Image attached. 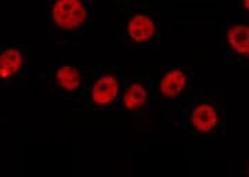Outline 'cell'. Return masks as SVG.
Listing matches in <instances>:
<instances>
[{
    "label": "cell",
    "mask_w": 249,
    "mask_h": 177,
    "mask_svg": "<svg viewBox=\"0 0 249 177\" xmlns=\"http://www.w3.org/2000/svg\"><path fill=\"white\" fill-rule=\"evenodd\" d=\"M166 31L168 10L158 0H134L116 9L112 36L124 47L158 50Z\"/></svg>",
    "instance_id": "obj_1"
},
{
    "label": "cell",
    "mask_w": 249,
    "mask_h": 177,
    "mask_svg": "<svg viewBox=\"0 0 249 177\" xmlns=\"http://www.w3.org/2000/svg\"><path fill=\"white\" fill-rule=\"evenodd\" d=\"M94 16L96 0H43L40 10L46 39L62 53L83 43Z\"/></svg>",
    "instance_id": "obj_2"
},
{
    "label": "cell",
    "mask_w": 249,
    "mask_h": 177,
    "mask_svg": "<svg viewBox=\"0 0 249 177\" xmlns=\"http://www.w3.org/2000/svg\"><path fill=\"white\" fill-rule=\"evenodd\" d=\"M166 111L169 124L178 132L191 136L219 134L230 127L229 108L205 85Z\"/></svg>",
    "instance_id": "obj_3"
},
{
    "label": "cell",
    "mask_w": 249,
    "mask_h": 177,
    "mask_svg": "<svg viewBox=\"0 0 249 177\" xmlns=\"http://www.w3.org/2000/svg\"><path fill=\"white\" fill-rule=\"evenodd\" d=\"M88 79V68L72 58L40 65L36 73L35 85L45 88L58 98L62 111L80 112V104Z\"/></svg>",
    "instance_id": "obj_4"
},
{
    "label": "cell",
    "mask_w": 249,
    "mask_h": 177,
    "mask_svg": "<svg viewBox=\"0 0 249 177\" xmlns=\"http://www.w3.org/2000/svg\"><path fill=\"white\" fill-rule=\"evenodd\" d=\"M126 76L124 70L119 67H89L80 112H106L115 109Z\"/></svg>",
    "instance_id": "obj_5"
},
{
    "label": "cell",
    "mask_w": 249,
    "mask_h": 177,
    "mask_svg": "<svg viewBox=\"0 0 249 177\" xmlns=\"http://www.w3.org/2000/svg\"><path fill=\"white\" fill-rule=\"evenodd\" d=\"M39 52L25 43L0 44V90H18L35 83Z\"/></svg>",
    "instance_id": "obj_6"
},
{
    "label": "cell",
    "mask_w": 249,
    "mask_h": 177,
    "mask_svg": "<svg viewBox=\"0 0 249 177\" xmlns=\"http://www.w3.org/2000/svg\"><path fill=\"white\" fill-rule=\"evenodd\" d=\"M249 60L248 19H235L224 22L213 43V61L229 68L247 67Z\"/></svg>",
    "instance_id": "obj_7"
},
{
    "label": "cell",
    "mask_w": 249,
    "mask_h": 177,
    "mask_svg": "<svg viewBox=\"0 0 249 177\" xmlns=\"http://www.w3.org/2000/svg\"><path fill=\"white\" fill-rule=\"evenodd\" d=\"M204 86V80L191 67L186 65H165L155 76V91L158 106H178L190 94Z\"/></svg>",
    "instance_id": "obj_8"
},
{
    "label": "cell",
    "mask_w": 249,
    "mask_h": 177,
    "mask_svg": "<svg viewBox=\"0 0 249 177\" xmlns=\"http://www.w3.org/2000/svg\"><path fill=\"white\" fill-rule=\"evenodd\" d=\"M155 106H158L155 75L150 71L127 75L116 103V111H122L137 118L151 112Z\"/></svg>",
    "instance_id": "obj_9"
},
{
    "label": "cell",
    "mask_w": 249,
    "mask_h": 177,
    "mask_svg": "<svg viewBox=\"0 0 249 177\" xmlns=\"http://www.w3.org/2000/svg\"><path fill=\"white\" fill-rule=\"evenodd\" d=\"M234 4L240 14V18L248 19L249 14V0H234Z\"/></svg>",
    "instance_id": "obj_10"
}]
</instances>
